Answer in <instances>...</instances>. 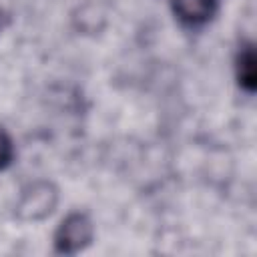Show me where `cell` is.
Instances as JSON below:
<instances>
[{"label":"cell","instance_id":"1","mask_svg":"<svg viewBox=\"0 0 257 257\" xmlns=\"http://www.w3.org/2000/svg\"><path fill=\"white\" fill-rule=\"evenodd\" d=\"M58 205V189L48 181H36L22 189L14 213L18 221H42Z\"/></svg>","mask_w":257,"mask_h":257},{"label":"cell","instance_id":"3","mask_svg":"<svg viewBox=\"0 0 257 257\" xmlns=\"http://www.w3.org/2000/svg\"><path fill=\"white\" fill-rule=\"evenodd\" d=\"M221 4L223 0H171V10L185 28L195 30L209 24L217 16Z\"/></svg>","mask_w":257,"mask_h":257},{"label":"cell","instance_id":"4","mask_svg":"<svg viewBox=\"0 0 257 257\" xmlns=\"http://www.w3.org/2000/svg\"><path fill=\"white\" fill-rule=\"evenodd\" d=\"M235 78L247 94L255 92V88H257V58H255L253 42H243L239 46V52L235 56Z\"/></svg>","mask_w":257,"mask_h":257},{"label":"cell","instance_id":"5","mask_svg":"<svg viewBox=\"0 0 257 257\" xmlns=\"http://www.w3.org/2000/svg\"><path fill=\"white\" fill-rule=\"evenodd\" d=\"M14 159V143L10 135L0 126V171H4Z\"/></svg>","mask_w":257,"mask_h":257},{"label":"cell","instance_id":"2","mask_svg":"<svg viewBox=\"0 0 257 257\" xmlns=\"http://www.w3.org/2000/svg\"><path fill=\"white\" fill-rule=\"evenodd\" d=\"M94 239V225L90 217L82 211L68 213L56 233H54V251L60 255H76L84 251Z\"/></svg>","mask_w":257,"mask_h":257}]
</instances>
